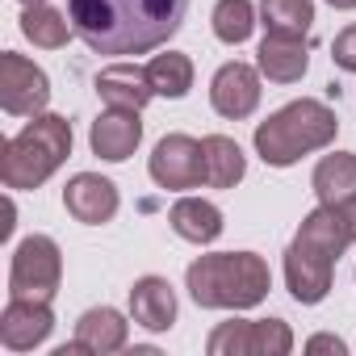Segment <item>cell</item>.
I'll return each mask as SVG.
<instances>
[{
    "instance_id": "cell-27",
    "label": "cell",
    "mask_w": 356,
    "mask_h": 356,
    "mask_svg": "<svg viewBox=\"0 0 356 356\" xmlns=\"http://www.w3.org/2000/svg\"><path fill=\"white\" fill-rule=\"evenodd\" d=\"M306 352H335V356H343L348 343H343L339 335H310V339H306Z\"/></svg>"
},
{
    "instance_id": "cell-4",
    "label": "cell",
    "mask_w": 356,
    "mask_h": 356,
    "mask_svg": "<svg viewBox=\"0 0 356 356\" xmlns=\"http://www.w3.org/2000/svg\"><path fill=\"white\" fill-rule=\"evenodd\" d=\"M67 155H72V122L59 113H38L5 143L0 181H5V189H38L63 168Z\"/></svg>"
},
{
    "instance_id": "cell-7",
    "label": "cell",
    "mask_w": 356,
    "mask_h": 356,
    "mask_svg": "<svg viewBox=\"0 0 356 356\" xmlns=\"http://www.w3.org/2000/svg\"><path fill=\"white\" fill-rule=\"evenodd\" d=\"M51 105V80L38 63L17 51L0 55V109L13 118H38Z\"/></svg>"
},
{
    "instance_id": "cell-15",
    "label": "cell",
    "mask_w": 356,
    "mask_h": 356,
    "mask_svg": "<svg viewBox=\"0 0 356 356\" xmlns=\"http://www.w3.org/2000/svg\"><path fill=\"white\" fill-rule=\"evenodd\" d=\"M130 318L147 331H168L176 323V289L168 277H138L130 285Z\"/></svg>"
},
{
    "instance_id": "cell-1",
    "label": "cell",
    "mask_w": 356,
    "mask_h": 356,
    "mask_svg": "<svg viewBox=\"0 0 356 356\" xmlns=\"http://www.w3.org/2000/svg\"><path fill=\"white\" fill-rule=\"evenodd\" d=\"M189 0H67L76 38L92 55H147L185 26Z\"/></svg>"
},
{
    "instance_id": "cell-8",
    "label": "cell",
    "mask_w": 356,
    "mask_h": 356,
    "mask_svg": "<svg viewBox=\"0 0 356 356\" xmlns=\"http://www.w3.org/2000/svg\"><path fill=\"white\" fill-rule=\"evenodd\" d=\"M331 277H335V256H327L323 248L293 235V243L285 252V285H289L293 302L318 306L331 293Z\"/></svg>"
},
{
    "instance_id": "cell-20",
    "label": "cell",
    "mask_w": 356,
    "mask_h": 356,
    "mask_svg": "<svg viewBox=\"0 0 356 356\" xmlns=\"http://www.w3.org/2000/svg\"><path fill=\"white\" fill-rule=\"evenodd\" d=\"M22 34H26L34 47H42V51H59V47H67V38L76 34V26H72V17H67L63 9L26 5V13H22Z\"/></svg>"
},
{
    "instance_id": "cell-3",
    "label": "cell",
    "mask_w": 356,
    "mask_h": 356,
    "mask_svg": "<svg viewBox=\"0 0 356 356\" xmlns=\"http://www.w3.org/2000/svg\"><path fill=\"white\" fill-rule=\"evenodd\" d=\"M335 134H339L335 109H331L327 101L302 97V101L281 105L273 118H264V122L256 126L252 143H256V155H260L268 168H289V163H298L302 155L331 147Z\"/></svg>"
},
{
    "instance_id": "cell-9",
    "label": "cell",
    "mask_w": 356,
    "mask_h": 356,
    "mask_svg": "<svg viewBox=\"0 0 356 356\" xmlns=\"http://www.w3.org/2000/svg\"><path fill=\"white\" fill-rule=\"evenodd\" d=\"M210 105L227 122H243L260 105V67L252 63H222L210 80Z\"/></svg>"
},
{
    "instance_id": "cell-16",
    "label": "cell",
    "mask_w": 356,
    "mask_h": 356,
    "mask_svg": "<svg viewBox=\"0 0 356 356\" xmlns=\"http://www.w3.org/2000/svg\"><path fill=\"white\" fill-rule=\"evenodd\" d=\"M76 339L84 343V352L92 356H109V352H122L126 339H130V323L122 310L113 306H92L76 318Z\"/></svg>"
},
{
    "instance_id": "cell-21",
    "label": "cell",
    "mask_w": 356,
    "mask_h": 356,
    "mask_svg": "<svg viewBox=\"0 0 356 356\" xmlns=\"http://www.w3.org/2000/svg\"><path fill=\"white\" fill-rule=\"evenodd\" d=\"M260 26L268 34L306 38L314 26V0H260Z\"/></svg>"
},
{
    "instance_id": "cell-22",
    "label": "cell",
    "mask_w": 356,
    "mask_h": 356,
    "mask_svg": "<svg viewBox=\"0 0 356 356\" xmlns=\"http://www.w3.org/2000/svg\"><path fill=\"white\" fill-rule=\"evenodd\" d=\"M147 76H151V88L155 97H168V101H181L189 97L193 88V59L181 55V51H163L147 63Z\"/></svg>"
},
{
    "instance_id": "cell-5",
    "label": "cell",
    "mask_w": 356,
    "mask_h": 356,
    "mask_svg": "<svg viewBox=\"0 0 356 356\" xmlns=\"http://www.w3.org/2000/svg\"><path fill=\"white\" fill-rule=\"evenodd\" d=\"M63 281V252L51 235H30L17 243L13 252V268H9V298H34V302H51L59 293Z\"/></svg>"
},
{
    "instance_id": "cell-23",
    "label": "cell",
    "mask_w": 356,
    "mask_h": 356,
    "mask_svg": "<svg viewBox=\"0 0 356 356\" xmlns=\"http://www.w3.org/2000/svg\"><path fill=\"white\" fill-rule=\"evenodd\" d=\"M210 22H214V38H218V42L239 47V42H248L252 30H256V5H252V0H218Z\"/></svg>"
},
{
    "instance_id": "cell-28",
    "label": "cell",
    "mask_w": 356,
    "mask_h": 356,
    "mask_svg": "<svg viewBox=\"0 0 356 356\" xmlns=\"http://www.w3.org/2000/svg\"><path fill=\"white\" fill-rule=\"evenodd\" d=\"M343 210V222H348V235H352V243H356V197L348 202V206H339Z\"/></svg>"
},
{
    "instance_id": "cell-14",
    "label": "cell",
    "mask_w": 356,
    "mask_h": 356,
    "mask_svg": "<svg viewBox=\"0 0 356 356\" xmlns=\"http://www.w3.org/2000/svg\"><path fill=\"white\" fill-rule=\"evenodd\" d=\"M256 67L264 80L273 84H298L310 67L306 55V38H285V34H264L260 51H256Z\"/></svg>"
},
{
    "instance_id": "cell-25",
    "label": "cell",
    "mask_w": 356,
    "mask_h": 356,
    "mask_svg": "<svg viewBox=\"0 0 356 356\" xmlns=\"http://www.w3.org/2000/svg\"><path fill=\"white\" fill-rule=\"evenodd\" d=\"M293 331L285 318H252V356H289Z\"/></svg>"
},
{
    "instance_id": "cell-2",
    "label": "cell",
    "mask_w": 356,
    "mask_h": 356,
    "mask_svg": "<svg viewBox=\"0 0 356 356\" xmlns=\"http://www.w3.org/2000/svg\"><path fill=\"white\" fill-rule=\"evenodd\" d=\"M185 289L202 310H252L268 298L273 273L256 252H210L189 264Z\"/></svg>"
},
{
    "instance_id": "cell-30",
    "label": "cell",
    "mask_w": 356,
    "mask_h": 356,
    "mask_svg": "<svg viewBox=\"0 0 356 356\" xmlns=\"http://www.w3.org/2000/svg\"><path fill=\"white\" fill-rule=\"evenodd\" d=\"M22 5H47V0H22Z\"/></svg>"
},
{
    "instance_id": "cell-19",
    "label": "cell",
    "mask_w": 356,
    "mask_h": 356,
    "mask_svg": "<svg viewBox=\"0 0 356 356\" xmlns=\"http://www.w3.org/2000/svg\"><path fill=\"white\" fill-rule=\"evenodd\" d=\"M202 151H206V185L210 189H235L248 172V155L235 138L227 134H210L202 138Z\"/></svg>"
},
{
    "instance_id": "cell-18",
    "label": "cell",
    "mask_w": 356,
    "mask_h": 356,
    "mask_svg": "<svg viewBox=\"0 0 356 356\" xmlns=\"http://www.w3.org/2000/svg\"><path fill=\"white\" fill-rule=\"evenodd\" d=\"M168 227L181 235L185 243L206 248V243H214L222 235L227 222H222V210L214 202H206V197H181V202L168 210Z\"/></svg>"
},
{
    "instance_id": "cell-17",
    "label": "cell",
    "mask_w": 356,
    "mask_h": 356,
    "mask_svg": "<svg viewBox=\"0 0 356 356\" xmlns=\"http://www.w3.org/2000/svg\"><path fill=\"white\" fill-rule=\"evenodd\" d=\"M310 189L323 206H348L356 197V151H331L314 163Z\"/></svg>"
},
{
    "instance_id": "cell-29",
    "label": "cell",
    "mask_w": 356,
    "mask_h": 356,
    "mask_svg": "<svg viewBox=\"0 0 356 356\" xmlns=\"http://www.w3.org/2000/svg\"><path fill=\"white\" fill-rule=\"evenodd\" d=\"M331 9H356V0H327Z\"/></svg>"
},
{
    "instance_id": "cell-24",
    "label": "cell",
    "mask_w": 356,
    "mask_h": 356,
    "mask_svg": "<svg viewBox=\"0 0 356 356\" xmlns=\"http://www.w3.org/2000/svg\"><path fill=\"white\" fill-rule=\"evenodd\" d=\"M210 356H252V318H227L206 339Z\"/></svg>"
},
{
    "instance_id": "cell-13",
    "label": "cell",
    "mask_w": 356,
    "mask_h": 356,
    "mask_svg": "<svg viewBox=\"0 0 356 356\" xmlns=\"http://www.w3.org/2000/svg\"><path fill=\"white\" fill-rule=\"evenodd\" d=\"M97 97L105 101V109H134V113H143V105L155 97V88H151V76H147L143 63L118 59V63L101 67Z\"/></svg>"
},
{
    "instance_id": "cell-12",
    "label": "cell",
    "mask_w": 356,
    "mask_h": 356,
    "mask_svg": "<svg viewBox=\"0 0 356 356\" xmlns=\"http://www.w3.org/2000/svg\"><path fill=\"white\" fill-rule=\"evenodd\" d=\"M138 143H143V122H138L134 109H105V113L92 122V130H88V147H92V155L105 159V163L130 159V155L138 151Z\"/></svg>"
},
{
    "instance_id": "cell-26",
    "label": "cell",
    "mask_w": 356,
    "mask_h": 356,
    "mask_svg": "<svg viewBox=\"0 0 356 356\" xmlns=\"http://www.w3.org/2000/svg\"><path fill=\"white\" fill-rule=\"evenodd\" d=\"M331 63L343 72H356V26H343L331 42Z\"/></svg>"
},
{
    "instance_id": "cell-6",
    "label": "cell",
    "mask_w": 356,
    "mask_h": 356,
    "mask_svg": "<svg viewBox=\"0 0 356 356\" xmlns=\"http://www.w3.org/2000/svg\"><path fill=\"white\" fill-rule=\"evenodd\" d=\"M151 181L168 193H185V189H202L206 185V151L202 138L193 134H163L147 159Z\"/></svg>"
},
{
    "instance_id": "cell-11",
    "label": "cell",
    "mask_w": 356,
    "mask_h": 356,
    "mask_svg": "<svg viewBox=\"0 0 356 356\" xmlns=\"http://www.w3.org/2000/svg\"><path fill=\"white\" fill-rule=\"evenodd\" d=\"M63 206H67V214L76 222L101 227V222H109L118 214L122 202H118V185L109 181V176H101V172H76L72 181H67V189H63Z\"/></svg>"
},
{
    "instance_id": "cell-10",
    "label": "cell",
    "mask_w": 356,
    "mask_h": 356,
    "mask_svg": "<svg viewBox=\"0 0 356 356\" xmlns=\"http://www.w3.org/2000/svg\"><path fill=\"white\" fill-rule=\"evenodd\" d=\"M51 331H55V310H51V302L9 298L5 314H0V343H5L9 352H34L38 343H47Z\"/></svg>"
}]
</instances>
